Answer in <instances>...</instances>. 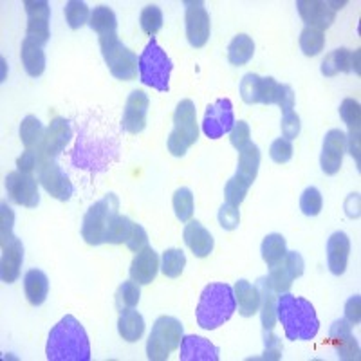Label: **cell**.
Segmentation results:
<instances>
[{"label":"cell","mask_w":361,"mask_h":361,"mask_svg":"<svg viewBox=\"0 0 361 361\" xmlns=\"http://www.w3.org/2000/svg\"><path fill=\"white\" fill-rule=\"evenodd\" d=\"M49 361H89L90 343L85 329L74 316L67 314L51 329L45 347Z\"/></svg>","instance_id":"1"},{"label":"cell","mask_w":361,"mask_h":361,"mask_svg":"<svg viewBox=\"0 0 361 361\" xmlns=\"http://www.w3.org/2000/svg\"><path fill=\"white\" fill-rule=\"evenodd\" d=\"M276 320L283 325L288 340L293 341H309L320 331L311 302L291 293H282L276 300Z\"/></svg>","instance_id":"2"},{"label":"cell","mask_w":361,"mask_h":361,"mask_svg":"<svg viewBox=\"0 0 361 361\" xmlns=\"http://www.w3.org/2000/svg\"><path fill=\"white\" fill-rule=\"evenodd\" d=\"M237 311V300L235 291L228 283H209L199 298L197 324L206 331H214L230 320L233 312Z\"/></svg>","instance_id":"3"},{"label":"cell","mask_w":361,"mask_h":361,"mask_svg":"<svg viewBox=\"0 0 361 361\" xmlns=\"http://www.w3.org/2000/svg\"><path fill=\"white\" fill-rule=\"evenodd\" d=\"M197 111L192 99H180L173 112V128L169 135V152L176 157H183L192 145L197 143Z\"/></svg>","instance_id":"4"},{"label":"cell","mask_w":361,"mask_h":361,"mask_svg":"<svg viewBox=\"0 0 361 361\" xmlns=\"http://www.w3.org/2000/svg\"><path fill=\"white\" fill-rule=\"evenodd\" d=\"M172 60L166 51L161 49L156 38H150L145 51L140 56V78L147 87L169 92L170 90V73H172Z\"/></svg>","instance_id":"5"},{"label":"cell","mask_w":361,"mask_h":361,"mask_svg":"<svg viewBox=\"0 0 361 361\" xmlns=\"http://www.w3.org/2000/svg\"><path fill=\"white\" fill-rule=\"evenodd\" d=\"M118 209L119 201L114 193H107L105 197L99 199L87 209L82 224V237L85 238L89 246H99L105 243L109 226H111L112 219L118 215Z\"/></svg>","instance_id":"6"},{"label":"cell","mask_w":361,"mask_h":361,"mask_svg":"<svg viewBox=\"0 0 361 361\" xmlns=\"http://www.w3.org/2000/svg\"><path fill=\"white\" fill-rule=\"evenodd\" d=\"M183 324L173 316H159L147 341V357L152 361L169 360L170 354L180 347Z\"/></svg>","instance_id":"7"},{"label":"cell","mask_w":361,"mask_h":361,"mask_svg":"<svg viewBox=\"0 0 361 361\" xmlns=\"http://www.w3.org/2000/svg\"><path fill=\"white\" fill-rule=\"evenodd\" d=\"M99 47H102L103 60L107 63L109 71L114 78L130 82L137 76L140 71V58L135 56L123 42L119 40L118 35L99 37Z\"/></svg>","instance_id":"8"},{"label":"cell","mask_w":361,"mask_h":361,"mask_svg":"<svg viewBox=\"0 0 361 361\" xmlns=\"http://www.w3.org/2000/svg\"><path fill=\"white\" fill-rule=\"evenodd\" d=\"M37 179L45 192L49 193L51 197L58 201H69L71 195L74 193V186L69 180V177L62 172L58 166L56 159L38 152V166H37Z\"/></svg>","instance_id":"9"},{"label":"cell","mask_w":361,"mask_h":361,"mask_svg":"<svg viewBox=\"0 0 361 361\" xmlns=\"http://www.w3.org/2000/svg\"><path fill=\"white\" fill-rule=\"evenodd\" d=\"M347 4L345 0L341 2H334V0H298L296 2V9H298L300 17L305 22L307 27L324 29L331 27V24L336 18V11Z\"/></svg>","instance_id":"10"},{"label":"cell","mask_w":361,"mask_h":361,"mask_svg":"<svg viewBox=\"0 0 361 361\" xmlns=\"http://www.w3.org/2000/svg\"><path fill=\"white\" fill-rule=\"evenodd\" d=\"M235 125L233 103L228 98H221L208 105L202 119V132L209 140H219L222 135L230 134Z\"/></svg>","instance_id":"11"},{"label":"cell","mask_w":361,"mask_h":361,"mask_svg":"<svg viewBox=\"0 0 361 361\" xmlns=\"http://www.w3.org/2000/svg\"><path fill=\"white\" fill-rule=\"evenodd\" d=\"M6 192L11 202L25 208H37L40 204V193H38V179L31 173H24L20 170L9 172L6 176Z\"/></svg>","instance_id":"12"},{"label":"cell","mask_w":361,"mask_h":361,"mask_svg":"<svg viewBox=\"0 0 361 361\" xmlns=\"http://www.w3.org/2000/svg\"><path fill=\"white\" fill-rule=\"evenodd\" d=\"M304 267L305 262L302 259V255L298 251H288L286 257L280 260L279 264H275L273 267H269V275H267V280L273 286L279 295L282 293H288L293 286V280L300 279L304 275Z\"/></svg>","instance_id":"13"},{"label":"cell","mask_w":361,"mask_h":361,"mask_svg":"<svg viewBox=\"0 0 361 361\" xmlns=\"http://www.w3.org/2000/svg\"><path fill=\"white\" fill-rule=\"evenodd\" d=\"M24 8L25 13H27V31H25V38H31V40L45 45L51 38L49 2H45V0H25Z\"/></svg>","instance_id":"14"},{"label":"cell","mask_w":361,"mask_h":361,"mask_svg":"<svg viewBox=\"0 0 361 361\" xmlns=\"http://www.w3.org/2000/svg\"><path fill=\"white\" fill-rule=\"evenodd\" d=\"M186 38L195 49L204 47L209 38V15L202 2H186Z\"/></svg>","instance_id":"15"},{"label":"cell","mask_w":361,"mask_h":361,"mask_svg":"<svg viewBox=\"0 0 361 361\" xmlns=\"http://www.w3.org/2000/svg\"><path fill=\"white\" fill-rule=\"evenodd\" d=\"M150 99H148L145 90H132L130 96L127 98L123 109V118H121V125L123 130L128 134H140L147 127V112Z\"/></svg>","instance_id":"16"},{"label":"cell","mask_w":361,"mask_h":361,"mask_svg":"<svg viewBox=\"0 0 361 361\" xmlns=\"http://www.w3.org/2000/svg\"><path fill=\"white\" fill-rule=\"evenodd\" d=\"M345 148H347V135L340 128H333L325 134L320 156V166L325 176H334L340 172Z\"/></svg>","instance_id":"17"},{"label":"cell","mask_w":361,"mask_h":361,"mask_svg":"<svg viewBox=\"0 0 361 361\" xmlns=\"http://www.w3.org/2000/svg\"><path fill=\"white\" fill-rule=\"evenodd\" d=\"M350 329H353V325L345 318H341V320L334 322L331 325V331H329V340H331V343L336 349V356L345 361L360 360V343L353 336Z\"/></svg>","instance_id":"18"},{"label":"cell","mask_w":361,"mask_h":361,"mask_svg":"<svg viewBox=\"0 0 361 361\" xmlns=\"http://www.w3.org/2000/svg\"><path fill=\"white\" fill-rule=\"evenodd\" d=\"M71 137H73V132H71L69 121L66 118H54L49 127L45 128L44 141H42L38 152L56 159V156L66 148Z\"/></svg>","instance_id":"19"},{"label":"cell","mask_w":361,"mask_h":361,"mask_svg":"<svg viewBox=\"0 0 361 361\" xmlns=\"http://www.w3.org/2000/svg\"><path fill=\"white\" fill-rule=\"evenodd\" d=\"M2 246V259H0V276L4 283L17 282L20 276V267L24 262V246L18 237L11 238Z\"/></svg>","instance_id":"20"},{"label":"cell","mask_w":361,"mask_h":361,"mask_svg":"<svg viewBox=\"0 0 361 361\" xmlns=\"http://www.w3.org/2000/svg\"><path fill=\"white\" fill-rule=\"evenodd\" d=\"M159 257L150 246L143 247L137 251L130 264V279L137 282L140 286H147L156 279L157 271H159Z\"/></svg>","instance_id":"21"},{"label":"cell","mask_w":361,"mask_h":361,"mask_svg":"<svg viewBox=\"0 0 361 361\" xmlns=\"http://www.w3.org/2000/svg\"><path fill=\"white\" fill-rule=\"evenodd\" d=\"M350 253V240L347 233L343 231H336L329 237L327 240V264L329 269L334 276L343 275L347 269V262H349Z\"/></svg>","instance_id":"22"},{"label":"cell","mask_w":361,"mask_h":361,"mask_svg":"<svg viewBox=\"0 0 361 361\" xmlns=\"http://www.w3.org/2000/svg\"><path fill=\"white\" fill-rule=\"evenodd\" d=\"M180 361H219V349L206 338L183 336L180 341Z\"/></svg>","instance_id":"23"},{"label":"cell","mask_w":361,"mask_h":361,"mask_svg":"<svg viewBox=\"0 0 361 361\" xmlns=\"http://www.w3.org/2000/svg\"><path fill=\"white\" fill-rule=\"evenodd\" d=\"M183 237H185L186 246L199 259H204V257H208L214 251V237L199 221H188Z\"/></svg>","instance_id":"24"},{"label":"cell","mask_w":361,"mask_h":361,"mask_svg":"<svg viewBox=\"0 0 361 361\" xmlns=\"http://www.w3.org/2000/svg\"><path fill=\"white\" fill-rule=\"evenodd\" d=\"M260 293V318H262V327L264 333H269L273 331L276 324V300H279V293L273 289V286L269 283L267 276L259 280L257 283Z\"/></svg>","instance_id":"25"},{"label":"cell","mask_w":361,"mask_h":361,"mask_svg":"<svg viewBox=\"0 0 361 361\" xmlns=\"http://www.w3.org/2000/svg\"><path fill=\"white\" fill-rule=\"evenodd\" d=\"M22 66H24L25 73L33 78H38L42 76L45 71V53H44V45L38 44V42L31 40V38H24L22 42Z\"/></svg>","instance_id":"26"},{"label":"cell","mask_w":361,"mask_h":361,"mask_svg":"<svg viewBox=\"0 0 361 361\" xmlns=\"http://www.w3.org/2000/svg\"><path fill=\"white\" fill-rule=\"evenodd\" d=\"M235 300L238 304V312L244 316V318H250L255 312H259L260 309V293L257 286H253L247 280H238L235 283Z\"/></svg>","instance_id":"27"},{"label":"cell","mask_w":361,"mask_h":361,"mask_svg":"<svg viewBox=\"0 0 361 361\" xmlns=\"http://www.w3.org/2000/svg\"><path fill=\"white\" fill-rule=\"evenodd\" d=\"M24 291L31 305L38 307V305L44 304L45 298H47V293H49V279H47L44 271L31 269L25 273Z\"/></svg>","instance_id":"28"},{"label":"cell","mask_w":361,"mask_h":361,"mask_svg":"<svg viewBox=\"0 0 361 361\" xmlns=\"http://www.w3.org/2000/svg\"><path fill=\"white\" fill-rule=\"evenodd\" d=\"M118 331H119V336L123 338L125 341H128V343L140 341L145 333L143 316L135 311V309H125V311H119Z\"/></svg>","instance_id":"29"},{"label":"cell","mask_w":361,"mask_h":361,"mask_svg":"<svg viewBox=\"0 0 361 361\" xmlns=\"http://www.w3.org/2000/svg\"><path fill=\"white\" fill-rule=\"evenodd\" d=\"M260 166V150L255 143H250L246 148L240 150L238 154V169L237 176L246 179L247 183L253 185L255 179H257V173H259Z\"/></svg>","instance_id":"30"},{"label":"cell","mask_w":361,"mask_h":361,"mask_svg":"<svg viewBox=\"0 0 361 361\" xmlns=\"http://www.w3.org/2000/svg\"><path fill=\"white\" fill-rule=\"evenodd\" d=\"M89 25L99 37L118 35V18H116V13L109 6H98V8H94V11L90 13Z\"/></svg>","instance_id":"31"},{"label":"cell","mask_w":361,"mask_h":361,"mask_svg":"<svg viewBox=\"0 0 361 361\" xmlns=\"http://www.w3.org/2000/svg\"><path fill=\"white\" fill-rule=\"evenodd\" d=\"M45 128L37 116H25L20 123V140L25 150H38L44 141Z\"/></svg>","instance_id":"32"},{"label":"cell","mask_w":361,"mask_h":361,"mask_svg":"<svg viewBox=\"0 0 361 361\" xmlns=\"http://www.w3.org/2000/svg\"><path fill=\"white\" fill-rule=\"evenodd\" d=\"M350 58H353V53H350L347 47H340V49H334L324 58L322 62V74L327 76V78H333L340 73H349L350 71Z\"/></svg>","instance_id":"33"},{"label":"cell","mask_w":361,"mask_h":361,"mask_svg":"<svg viewBox=\"0 0 361 361\" xmlns=\"http://www.w3.org/2000/svg\"><path fill=\"white\" fill-rule=\"evenodd\" d=\"M255 54V42L247 35H237L228 45V60L233 66H246Z\"/></svg>","instance_id":"34"},{"label":"cell","mask_w":361,"mask_h":361,"mask_svg":"<svg viewBox=\"0 0 361 361\" xmlns=\"http://www.w3.org/2000/svg\"><path fill=\"white\" fill-rule=\"evenodd\" d=\"M260 251H262V259L267 264V267H273L286 257V253H288V243H286V238L280 233H269L262 240Z\"/></svg>","instance_id":"35"},{"label":"cell","mask_w":361,"mask_h":361,"mask_svg":"<svg viewBox=\"0 0 361 361\" xmlns=\"http://www.w3.org/2000/svg\"><path fill=\"white\" fill-rule=\"evenodd\" d=\"M186 266V257L185 251L177 250V247H170L163 253V259H161V271H163L164 276L169 279H177V276L183 275Z\"/></svg>","instance_id":"36"},{"label":"cell","mask_w":361,"mask_h":361,"mask_svg":"<svg viewBox=\"0 0 361 361\" xmlns=\"http://www.w3.org/2000/svg\"><path fill=\"white\" fill-rule=\"evenodd\" d=\"M140 296H141L140 283L134 282V280L123 282L118 288V293H116V307H118L119 311L134 309L135 305L140 304Z\"/></svg>","instance_id":"37"},{"label":"cell","mask_w":361,"mask_h":361,"mask_svg":"<svg viewBox=\"0 0 361 361\" xmlns=\"http://www.w3.org/2000/svg\"><path fill=\"white\" fill-rule=\"evenodd\" d=\"M173 212H176V217L180 222H188L193 215V208H195V202H193V193L190 188H179L176 190L172 199Z\"/></svg>","instance_id":"38"},{"label":"cell","mask_w":361,"mask_h":361,"mask_svg":"<svg viewBox=\"0 0 361 361\" xmlns=\"http://www.w3.org/2000/svg\"><path fill=\"white\" fill-rule=\"evenodd\" d=\"M325 45V37L324 31H318V29L305 27L300 35V49L305 56H316L324 51Z\"/></svg>","instance_id":"39"},{"label":"cell","mask_w":361,"mask_h":361,"mask_svg":"<svg viewBox=\"0 0 361 361\" xmlns=\"http://www.w3.org/2000/svg\"><path fill=\"white\" fill-rule=\"evenodd\" d=\"M340 116L347 127H349V135H360L361 127V109L360 102L353 98H347L340 105Z\"/></svg>","instance_id":"40"},{"label":"cell","mask_w":361,"mask_h":361,"mask_svg":"<svg viewBox=\"0 0 361 361\" xmlns=\"http://www.w3.org/2000/svg\"><path fill=\"white\" fill-rule=\"evenodd\" d=\"M250 188H251V183H247L246 179H243V177H238L237 173H235V176L231 177L224 186L226 202L231 206H240V202L246 199Z\"/></svg>","instance_id":"41"},{"label":"cell","mask_w":361,"mask_h":361,"mask_svg":"<svg viewBox=\"0 0 361 361\" xmlns=\"http://www.w3.org/2000/svg\"><path fill=\"white\" fill-rule=\"evenodd\" d=\"M63 13H66V20L71 29L83 27L90 20L89 8H87L85 2H80V0H69L66 4Z\"/></svg>","instance_id":"42"},{"label":"cell","mask_w":361,"mask_h":361,"mask_svg":"<svg viewBox=\"0 0 361 361\" xmlns=\"http://www.w3.org/2000/svg\"><path fill=\"white\" fill-rule=\"evenodd\" d=\"M140 24H141V29L145 31V35L154 38L157 33H159V29L163 27V13H161V9L157 8L156 4L147 6V8L141 11Z\"/></svg>","instance_id":"43"},{"label":"cell","mask_w":361,"mask_h":361,"mask_svg":"<svg viewBox=\"0 0 361 361\" xmlns=\"http://www.w3.org/2000/svg\"><path fill=\"white\" fill-rule=\"evenodd\" d=\"M130 228H132V221L125 215H116L112 219L111 226H109V231H107V237H105V243L109 244H123L127 243L128 233H130Z\"/></svg>","instance_id":"44"},{"label":"cell","mask_w":361,"mask_h":361,"mask_svg":"<svg viewBox=\"0 0 361 361\" xmlns=\"http://www.w3.org/2000/svg\"><path fill=\"white\" fill-rule=\"evenodd\" d=\"M322 206H324V199H322L320 190L314 188V186L305 188L302 197H300V209L304 212V215L316 217L322 212Z\"/></svg>","instance_id":"45"},{"label":"cell","mask_w":361,"mask_h":361,"mask_svg":"<svg viewBox=\"0 0 361 361\" xmlns=\"http://www.w3.org/2000/svg\"><path fill=\"white\" fill-rule=\"evenodd\" d=\"M260 78H262V76H259V74L247 73L243 78V82H240V96H243V99L247 105L259 103Z\"/></svg>","instance_id":"46"},{"label":"cell","mask_w":361,"mask_h":361,"mask_svg":"<svg viewBox=\"0 0 361 361\" xmlns=\"http://www.w3.org/2000/svg\"><path fill=\"white\" fill-rule=\"evenodd\" d=\"M269 156H271V159L279 164L289 163L293 157L291 141L286 140V137H279V140L273 141V145H271V148H269Z\"/></svg>","instance_id":"47"},{"label":"cell","mask_w":361,"mask_h":361,"mask_svg":"<svg viewBox=\"0 0 361 361\" xmlns=\"http://www.w3.org/2000/svg\"><path fill=\"white\" fill-rule=\"evenodd\" d=\"M13 224H15V214L8 204L0 206V244L9 243L13 235Z\"/></svg>","instance_id":"48"},{"label":"cell","mask_w":361,"mask_h":361,"mask_svg":"<svg viewBox=\"0 0 361 361\" xmlns=\"http://www.w3.org/2000/svg\"><path fill=\"white\" fill-rule=\"evenodd\" d=\"M240 222V212H238V206L231 204H222L221 209H219V224L222 226V230L226 231H233L235 228Z\"/></svg>","instance_id":"49"},{"label":"cell","mask_w":361,"mask_h":361,"mask_svg":"<svg viewBox=\"0 0 361 361\" xmlns=\"http://www.w3.org/2000/svg\"><path fill=\"white\" fill-rule=\"evenodd\" d=\"M251 130H250V125L246 121H235L233 128L230 132V141L235 148H237L238 152L246 148L247 145L251 143Z\"/></svg>","instance_id":"50"},{"label":"cell","mask_w":361,"mask_h":361,"mask_svg":"<svg viewBox=\"0 0 361 361\" xmlns=\"http://www.w3.org/2000/svg\"><path fill=\"white\" fill-rule=\"evenodd\" d=\"M279 85L275 78L266 76V78H260V90H259V103L264 105H275L276 94H279Z\"/></svg>","instance_id":"51"},{"label":"cell","mask_w":361,"mask_h":361,"mask_svg":"<svg viewBox=\"0 0 361 361\" xmlns=\"http://www.w3.org/2000/svg\"><path fill=\"white\" fill-rule=\"evenodd\" d=\"M125 244H127L128 250L134 251V253H137V251H141L143 247H147L148 246V235H147V231H145L143 226L132 222L130 233H128V238Z\"/></svg>","instance_id":"52"},{"label":"cell","mask_w":361,"mask_h":361,"mask_svg":"<svg viewBox=\"0 0 361 361\" xmlns=\"http://www.w3.org/2000/svg\"><path fill=\"white\" fill-rule=\"evenodd\" d=\"M280 127H282V135L286 137V140H289V141L296 140L300 134V128H302V123H300V116L296 114L295 111L288 112V114H283Z\"/></svg>","instance_id":"53"},{"label":"cell","mask_w":361,"mask_h":361,"mask_svg":"<svg viewBox=\"0 0 361 361\" xmlns=\"http://www.w3.org/2000/svg\"><path fill=\"white\" fill-rule=\"evenodd\" d=\"M275 105H279L283 114H288V112H291L295 109V92H293L291 87L286 85V83H280Z\"/></svg>","instance_id":"54"},{"label":"cell","mask_w":361,"mask_h":361,"mask_svg":"<svg viewBox=\"0 0 361 361\" xmlns=\"http://www.w3.org/2000/svg\"><path fill=\"white\" fill-rule=\"evenodd\" d=\"M264 341H266L264 360H280V357H282V343H280L279 338L273 334V331L264 333Z\"/></svg>","instance_id":"55"},{"label":"cell","mask_w":361,"mask_h":361,"mask_svg":"<svg viewBox=\"0 0 361 361\" xmlns=\"http://www.w3.org/2000/svg\"><path fill=\"white\" fill-rule=\"evenodd\" d=\"M345 320L350 325H357L361 320V298L360 295H354L347 300L345 304Z\"/></svg>","instance_id":"56"},{"label":"cell","mask_w":361,"mask_h":361,"mask_svg":"<svg viewBox=\"0 0 361 361\" xmlns=\"http://www.w3.org/2000/svg\"><path fill=\"white\" fill-rule=\"evenodd\" d=\"M38 166V150H25L17 159V169L24 173H33Z\"/></svg>","instance_id":"57"},{"label":"cell","mask_w":361,"mask_h":361,"mask_svg":"<svg viewBox=\"0 0 361 361\" xmlns=\"http://www.w3.org/2000/svg\"><path fill=\"white\" fill-rule=\"evenodd\" d=\"M350 69H354V73L360 74V51H354L353 58H350Z\"/></svg>","instance_id":"58"}]
</instances>
